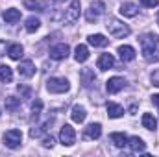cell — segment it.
<instances>
[{"label":"cell","instance_id":"32","mask_svg":"<svg viewBox=\"0 0 159 157\" xmlns=\"http://www.w3.org/2000/svg\"><path fill=\"white\" fill-rule=\"evenodd\" d=\"M150 79H152V83H154L156 87H159V69H156V70L150 74Z\"/></svg>","mask_w":159,"mask_h":157},{"label":"cell","instance_id":"1","mask_svg":"<svg viewBox=\"0 0 159 157\" xmlns=\"http://www.w3.org/2000/svg\"><path fill=\"white\" fill-rule=\"evenodd\" d=\"M141 43V52L143 57L148 63H157L159 61V35L156 34H144L139 37Z\"/></svg>","mask_w":159,"mask_h":157},{"label":"cell","instance_id":"11","mask_svg":"<svg viewBox=\"0 0 159 157\" xmlns=\"http://www.w3.org/2000/svg\"><path fill=\"white\" fill-rule=\"evenodd\" d=\"M19 74L20 76H24V78H32L34 74H35V65L30 61V59H26V61H20V65H19Z\"/></svg>","mask_w":159,"mask_h":157},{"label":"cell","instance_id":"27","mask_svg":"<svg viewBox=\"0 0 159 157\" xmlns=\"http://www.w3.org/2000/svg\"><path fill=\"white\" fill-rule=\"evenodd\" d=\"M39 28H41V20L37 17H28V19H26V32L34 34V32H37Z\"/></svg>","mask_w":159,"mask_h":157},{"label":"cell","instance_id":"21","mask_svg":"<svg viewBox=\"0 0 159 157\" xmlns=\"http://www.w3.org/2000/svg\"><path fill=\"white\" fill-rule=\"evenodd\" d=\"M70 117H72V120H74V122H83V120H85V117H87V111H85V107H83V105H78V104H76V105H74V107H72V111H70Z\"/></svg>","mask_w":159,"mask_h":157},{"label":"cell","instance_id":"33","mask_svg":"<svg viewBox=\"0 0 159 157\" xmlns=\"http://www.w3.org/2000/svg\"><path fill=\"white\" fill-rule=\"evenodd\" d=\"M54 142H56V141H54L52 137H44V141H43V146H44V148H52V146H54Z\"/></svg>","mask_w":159,"mask_h":157},{"label":"cell","instance_id":"4","mask_svg":"<svg viewBox=\"0 0 159 157\" xmlns=\"http://www.w3.org/2000/svg\"><path fill=\"white\" fill-rule=\"evenodd\" d=\"M2 141H4V144H6L7 148L17 150V148L22 144V133H20V129H9V131L4 133Z\"/></svg>","mask_w":159,"mask_h":157},{"label":"cell","instance_id":"17","mask_svg":"<svg viewBox=\"0 0 159 157\" xmlns=\"http://www.w3.org/2000/svg\"><path fill=\"white\" fill-rule=\"evenodd\" d=\"M87 41H89L91 46H96V48H104V46L109 44V39L106 35H102V34H93V35L87 37Z\"/></svg>","mask_w":159,"mask_h":157},{"label":"cell","instance_id":"31","mask_svg":"<svg viewBox=\"0 0 159 157\" xmlns=\"http://www.w3.org/2000/svg\"><path fill=\"white\" fill-rule=\"evenodd\" d=\"M141 6H144V7H157L159 0H141Z\"/></svg>","mask_w":159,"mask_h":157},{"label":"cell","instance_id":"26","mask_svg":"<svg viewBox=\"0 0 159 157\" xmlns=\"http://www.w3.org/2000/svg\"><path fill=\"white\" fill-rule=\"evenodd\" d=\"M81 81H83V87H91L96 78H94V72L91 70V69H83L81 70Z\"/></svg>","mask_w":159,"mask_h":157},{"label":"cell","instance_id":"13","mask_svg":"<svg viewBox=\"0 0 159 157\" xmlns=\"http://www.w3.org/2000/svg\"><path fill=\"white\" fill-rule=\"evenodd\" d=\"M24 6H26V9L37 11V13H43L48 9V2H44V0H24Z\"/></svg>","mask_w":159,"mask_h":157},{"label":"cell","instance_id":"19","mask_svg":"<svg viewBox=\"0 0 159 157\" xmlns=\"http://www.w3.org/2000/svg\"><path fill=\"white\" fill-rule=\"evenodd\" d=\"M74 59H76L78 63H85V61L89 59V48H87L85 44H78V46H76V50H74Z\"/></svg>","mask_w":159,"mask_h":157},{"label":"cell","instance_id":"8","mask_svg":"<svg viewBox=\"0 0 159 157\" xmlns=\"http://www.w3.org/2000/svg\"><path fill=\"white\" fill-rule=\"evenodd\" d=\"M69 54H70V48H69V44H65V43H57V44H54V46L50 48V57L56 59V61L67 59Z\"/></svg>","mask_w":159,"mask_h":157},{"label":"cell","instance_id":"10","mask_svg":"<svg viewBox=\"0 0 159 157\" xmlns=\"http://www.w3.org/2000/svg\"><path fill=\"white\" fill-rule=\"evenodd\" d=\"M128 146L133 154H144L146 150V142L141 139V137H129L128 139Z\"/></svg>","mask_w":159,"mask_h":157},{"label":"cell","instance_id":"9","mask_svg":"<svg viewBox=\"0 0 159 157\" xmlns=\"http://www.w3.org/2000/svg\"><path fill=\"white\" fill-rule=\"evenodd\" d=\"M126 85H128V81H126L124 78H120V76H113V78H109L107 85H106V89H107L109 94H117V92H120Z\"/></svg>","mask_w":159,"mask_h":157},{"label":"cell","instance_id":"30","mask_svg":"<svg viewBox=\"0 0 159 157\" xmlns=\"http://www.w3.org/2000/svg\"><path fill=\"white\" fill-rule=\"evenodd\" d=\"M41 111H43V102H41L39 98H35L32 102V113H34V117H39Z\"/></svg>","mask_w":159,"mask_h":157},{"label":"cell","instance_id":"29","mask_svg":"<svg viewBox=\"0 0 159 157\" xmlns=\"http://www.w3.org/2000/svg\"><path fill=\"white\" fill-rule=\"evenodd\" d=\"M19 105H20V100H19V98H15V96H7V98H6V109L17 111Z\"/></svg>","mask_w":159,"mask_h":157},{"label":"cell","instance_id":"6","mask_svg":"<svg viewBox=\"0 0 159 157\" xmlns=\"http://www.w3.org/2000/svg\"><path fill=\"white\" fill-rule=\"evenodd\" d=\"M80 19V0H70L69 7L63 13V22L65 24H74Z\"/></svg>","mask_w":159,"mask_h":157},{"label":"cell","instance_id":"5","mask_svg":"<svg viewBox=\"0 0 159 157\" xmlns=\"http://www.w3.org/2000/svg\"><path fill=\"white\" fill-rule=\"evenodd\" d=\"M104 13H106V4H104L102 0H94V2L89 6V9H87L85 19H87L89 22H93V20H98Z\"/></svg>","mask_w":159,"mask_h":157},{"label":"cell","instance_id":"2","mask_svg":"<svg viewBox=\"0 0 159 157\" xmlns=\"http://www.w3.org/2000/svg\"><path fill=\"white\" fill-rule=\"evenodd\" d=\"M106 28H107L109 35H111V37H115V39H124V37H128V35L131 34L129 26H128V24H124V22L119 20V19H115V17H109V19H107Z\"/></svg>","mask_w":159,"mask_h":157},{"label":"cell","instance_id":"28","mask_svg":"<svg viewBox=\"0 0 159 157\" xmlns=\"http://www.w3.org/2000/svg\"><path fill=\"white\" fill-rule=\"evenodd\" d=\"M50 124H52V120H46L44 124H41V126H37V128H32V129H30V137H32V139L41 137V135L48 129V126H50Z\"/></svg>","mask_w":159,"mask_h":157},{"label":"cell","instance_id":"15","mask_svg":"<svg viewBox=\"0 0 159 157\" xmlns=\"http://www.w3.org/2000/svg\"><path fill=\"white\" fill-rule=\"evenodd\" d=\"M98 69L100 70H109V69H113L115 67V57L111 56V54H102L100 57H98Z\"/></svg>","mask_w":159,"mask_h":157},{"label":"cell","instance_id":"18","mask_svg":"<svg viewBox=\"0 0 159 157\" xmlns=\"http://www.w3.org/2000/svg\"><path fill=\"white\" fill-rule=\"evenodd\" d=\"M106 109H107V117L109 118H120L124 115V107L119 105V104H115V102H107Z\"/></svg>","mask_w":159,"mask_h":157},{"label":"cell","instance_id":"22","mask_svg":"<svg viewBox=\"0 0 159 157\" xmlns=\"http://www.w3.org/2000/svg\"><path fill=\"white\" fill-rule=\"evenodd\" d=\"M22 54H24V48H22V44H9V46H7V56H9L11 59L19 61V59L22 57Z\"/></svg>","mask_w":159,"mask_h":157},{"label":"cell","instance_id":"16","mask_svg":"<svg viewBox=\"0 0 159 157\" xmlns=\"http://www.w3.org/2000/svg\"><path fill=\"white\" fill-rule=\"evenodd\" d=\"M83 135L87 137V139H98L100 135H102V124H98V122H93V124H89L87 128H85V131H83Z\"/></svg>","mask_w":159,"mask_h":157},{"label":"cell","instance_id":"14","mask_svg":"<svg viewBox=\"0 0 159 157\" xmlns=\"http://www.w3.org/2000/svg\"><path fill=\"white\" fill-rule=\"evenodd\" d=\"M119 56L124 63L133 61V59H135V50H133V46H129V44H120L119 46Z\"/></svg>","mask_w":159,"mask_h":157},{"label":"cell","instance_id":"24","mask_svg":"<svg viewBox=\"0 0 159 157\" xmlns=\"http://www.w3.org/2000/svg\"><path fill=\"white\" fill-rule=\"evenodd\" d=\"M4 20H6V22H9V24H13V22L20 20V11H19V9H15V7L6 9V11H4Z\"/></svg>","mask_w":159,"mask_h":157},{"label":"cell","instance_id":"20","mask_svg":"<svg viewBox=\"0 0 159 157\" xmlns=\"http://www.w3.org/2000/svg\"><path fill=\"white\" fill-rule=\"evenodd\" d=\"M141 122H143V128H146L150 131H156V128H157V120H156V117L152 113H144Z\"/></svg>","mask_w":159,"mask_h":157},{"label":"cell","instance_id":"23","mask_svg":"<svg viewBox=\"0 0 159 157\" xmlns=\"http://www.w3.org/2000/svg\"><path fill=\"white\" fill-rule=\"evenodd\" d=\"M109 139H111V142H113L117 148H124V146H128V137H126L124 133L115 131V133H111V135H109Z\"/></svg>","mask_w":159,"mask_h":157},{"label":"cell","instance_id":"7","mask_svg":"<svg viewBox=\"0 0 159 157\" xmlns=\"http://www.w3.org/2000/svg\"><path fill=\"white\" fill-rule=\"evenodd\" d=\"M59 142L63 146H72L76 142V131H74V128L70 124H65L61 128V131H59Z\"/></svg>","mask_w":159,"mask_h":157},{"label":"cell","instance_id":"36","mask_svg":"<svg viewBox=\"0 0 159 157\" xmlns=\"http://www.w3.org/2000/svg\"><path fill=\"white\" fill-rule=\"evenodd\" d=\"M152 104H154L156 107H159V94H154V96H152Z\"/></svg>","mask_w":159,"mask_h":157},{"label":"cell","instance_id":"25","mask_svg":"<svg viewBox=\"0 0 159 157\" xmlns=\"http://www.w3.org/2000/svg\"><path fill=\"white\" fill-rule=\"evenodd\" d=\"M13 79V70L7 65H0V81L2 83H11Z\"/></svg>","mask_w":159,"mask_h":157},{"label":"cell","instance_id":"34","mask_svg":"<svg viewBox=\"0 0 159 157\" xmlns=\"http://www.w3.org/2000/svg\"><path fill=\"white\" fill-rule=\"evenodd\" d=\"M17 89H19V92H22V94H24V96H26V98H28V96H30V92H32V91H30V89H28V87H22V85H19V87H17Z\"/></svg>","mask_w":159,"mask_h":157},{"label":"cell","instance_id":"35","mask_svg":"<svg viewBox=\"0 0 159 157\" xmlns=\"http://www.w3.org/2000/svg\"><path fill=\"white\" fill-rule=\"evenodd\" d=\"M7 46H9V44H7L6 41H0V56H4V54H6V50H7Z\"/></svg>","mask_w":159,"mask_h":157},{"label":"cell","instance_id":"3","mask_svg":"<svg viewBox=\"0 0 159 157\" xmlns=\"http://www.w3.org/2000/svg\"><path fill=\"white\" fill-rule=\"evenodd\" d=\"M69 87H70V83H69L67 78H50L46 81V89H48V92H52V94L67 92Z\"/></svg>","mask_w":159,"mask_h":157},{"label":"cell","instance_id":"12","mask_svg":"<svg viewBox=\"0 0 159 157\" xmlns=\"http://www.w3.org/2000/svg\"><path fill=\"white\" fill-rule=\"evenodd\" d=\"M120 15L122 17H128V19H133V17H137V13H139V7L133 4V2H124L122 6H120Z\"/></svg>","mask_w":159,"mask_h":157},{"label":"cell","instance_id":"37","mask_svg":"<svg viewBox=\"0 0 159 157\" xmlns=\"http://www.w3.org/2000/svg\"><path fill=\"white\" fill-rule=\"evenodd\" d=\"M157 24H159V15H157Z\"/></svg>","mask_w":159,"mask_h":157}]
</instances>
